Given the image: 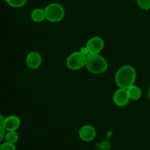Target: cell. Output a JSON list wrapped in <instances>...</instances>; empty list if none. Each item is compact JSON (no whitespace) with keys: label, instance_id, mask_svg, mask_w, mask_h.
I'll use <instances>...</instances> for the list:
<instances>
[{"label":"cell","instance_id":"cell-10","mask_svg":"<svg viewBox=\"0 0 150 150\" xmlns=\"http://www.w3.org/2000/svg\"><path fill=\"white\" fill-rule=\"evenodd\" d=\"M31 18L34 22L40 23L45 19V10L42 8H35L31 13Z\"/></svg>","mask_w":150,"mask_h":150},{"label":"cell","instance_id":"cell-5","mask_svg":"<svg viewBox=\"0 0 150 150\" xmlns=\"http://www.w3.org/2000/svg\"><path fill=\"white\" fill-rule=\"evenodd\" d=\"M130 100V99L127 89L120 88L114 92L113 95V101L114 104L119 107L125 106L129 103Z\"/></svg>","mask_w":150,"mask_h":150},{"label":"cell","instance_id":"cell-19","mask_svg":"<svg viewBox=\"0 0 150 150\" xmlns=\"http://www.w3.org/2000/svg\"><path fill=\"white\" fill-rule=\"evenodd\" d=\"M147 97L148 98H149V100H150V90L148 92V94H147Z\"/></svg>","mask_w":150,"mask_h":150},{"label":"cell","instance_id":"cell-13","mask_svg":"<svg viewBox=\"0 0 150 150\" xmlns=\"http://www.w3.org/2000/svg\"><path fill=\"white\" fill-rule=\"evenodd\" d=\"M6 1L9 5L16 8L23 7L26 3V0H6Z\"/></svg>","mask_w":150,"mask_h":150},{"label":"cell","instance_id":"cell-8","mask_svg":"<svg viewBox=\"0 0 150 150\" xmlns=\"http://www.w3.org/2000/svg\"><path fill=\"white\" fill-rule=\"evenodd\" d=\"M79 136L83 142H91L96 136V130L92 125H83L79 130Z\"/></svg>","mask_w":150,"mask_h":150},{"label":"cell","instance_id":"cell-3","mask_svg":"<svg viewBox=\"0 0 150 150\" xmlns=\"http://www.w3.org/2000/svg\"><path fill=\"white\" fill-rule=\"evenodd\" d=\"M45 19L52 23H57L62 20L65 16L64 8L58 3H51L45 9Z\"/></svg>","mask_w":150,"mask_h":150},{"label":"cell","instance_id":"cell-12","mask_svg":"<svg viewBox=\"0 0 150 150\" xmlns=\"http://www.w3.org/2000/svg\"><path fill=\"white\" fill-rule=\"evenodd\" d=\"M5 140L7 143L16 144L18 140V135L16 131H7L5 135Z\"/></svg>","mask_w":150,"mask_h":150},{"label":"cell","instance_id":"cell-15","mask_svg":"<svg viewBox=\"0 0 150 150\" xmlns=\"http://www.w3.org/2000/svg\"><path fill=\"white\" fill-rule=\"evenodd\" d=\"M0 150H17L16 149L15 144H12L7 143H3L2 144L0 145Z\"/></svg>","mask_w":150,"mask_h":150},{"label":"cell","instance_id":"cell-16","mask_svg":"<svg viewBox=\"0 0 150 150\" xmlns=\"http://www.w3.org/2000/svg\"><path fill=\"white\" fill-rule=\"evenodd\" d=\"M5 137V130L2 126H0V142Z\"/></svg>","mask_w":150,"mask_h":150},{"label":"cell","instance_id":"cell-7","mask_svg":"<svg viewBox=\"0 0 150 150\" xmlns=\"http://www.w3.org/2000/svg\"><path fill=\"white\" fill-rule=\"evenodd\" d=\"M26 65L32 70H36L39 68L42 63V57L38 51H31L28 54L26 58Z\"/></svg>","mask_w":150,"mask_h":150},{"label":"cell","instance_id":"cell-11","mask_svg":"<svg viewBox=\"0 0 150 150\" xmlns=\"http://www.w3.org/2000/svg\"><path fill=\"white\" fill-rule=\"evenodd\" d=\"M127 90L130 100H138L142 97V89L136 85H132L130 87L127 88Z\"/></svg>","mask_w":150,"mask_h":150},{"label":"cell","instance_id":"cell-4","mask_svg":"<svg viewBox=\"0 0 150 150\" xmlns=\"http://www.w3.org/2000/svg\"><path fill=\"white\" fill-rule=\"evenodd\" d=\"M86 56L83 55L80 51L73 52L67 57L66 66L71 70H79L85 66Z\"/></svg>","mask_w":150,"mask_h":150},{"label":"cell","instance_id":"cell-2","mask_svg":"<svg viewBox=\"0 0 150 150\" xmlns=\"http://www.w3.org/2000/svg\"><path fill=\"white\" fill-rule=\"evenodd\" d=\"M85 67L90 73L101 74L108 69V62L100 54H89L86 57Z\"/></svg>","mask_w":150,"mask_h":150},{"label":"cell","instance_id":"cell-9","mask_svg":"<svg viewBox=\"0 0 150 150\" xmlns=\"http://www.w3.org/2000/svg\"><path fill=\"white\" fill-rule=\"evenodd\" d=\"M21 126V120L17 116H9L4 120L3 127L6 131H16Z\"/></svg>","mask_w":150,"mask_h":150},{"label":"cell","instance_id":"cell-1","mask_svg":"<svg viewBox=\"0 0 150 150\" xmlns=\"http://www.w3.org/2000/svg\"><path fill=\"white\" fill-rule=\"evenodd\" d=\"M136 79V71L131 65L120 67L115 74V82L119 88L127 89L134 84Z\"/></svg>","mask_w":150,"mask_h":150},{"label":"cell","instance_id":"cell-18","mask_svg":"<svg viewBox=\"0 0 150 150\" xmlns=\"http://www.w3.org/2000/svg\"><path fill=\"white\" fill-rule=\"evenodd\" d=\"M4 120H5V118L4 117V116L1 115V114H0V126H2V127H3V125H4Z\"/></svg>","mask_w":150,"mask_h":150},{"label":"cell","instance_id":"cell-17","mask_svg":"<svg viewBox=\"0 0 150 150\" xmlns=\"http://www.w3.org/2000/svg\"><path fill=\"white\" fill-rule=\"evenodd\" d=\"M80 51V52L81 53V54H83V55L86 56H86L88 55V54H89V51H88L87 48H86V46H85V47H83V48H81V49H80V51Z\"/></svg>","mask_w":150,"mask_h":150},{"label":"cell","instance_id":"cell-14","mask_svg":"<svg viewBox=\"0 0 150 150\" xmlns=\"http://www.w3.org/2000/svg\"><path fill=\"white\" fill-rule=\"evenodd\" d=\"M137 4L139 7L144 10L150 9V0H137Z\"/></svg>","mask_w":150,"mask_h":150},{"label":"cell","instance_id":"cell-6","mask_svg":"<svg viewBox=\"0 0 150 150\" xmlns=\"http://www.w3.org/2000/svg\"><path fill=\"white\" fill-rule=\"evenodd\" d=\"M86 47L89 54H100L104 48V40L100 37H93L87 41Z\"/></svg>","mask_w":150,"mask_h":150}]
</instances>
